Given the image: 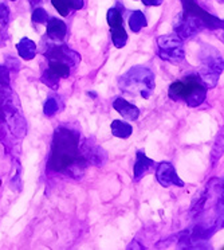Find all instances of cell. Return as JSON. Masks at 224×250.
I'll return each instance as SVG.
<instances>
[{
    "label": "cell",
    "instance_id": "cell-1",
    "mask_svg": "<svg viewBox=\"0 0 224 250\" xmlns=\"http://www.w3.org/2000/svg\"><path fill=\"white\" fill-rule=\"evenodd\" d=\"M169 96L173 100H183L188 105L195 106L204 101L205 89L197 78L188 77L184 81H177L172 83L169 89Z\"/></svg>",
    "mask_w": 224,
    "mask_h": 250
},
{
    "label": "cell",
    "instance_id": "cell-2",
    "mask_svg": "<svg viewBox=\"0 0 224 250\" xmlns=\"http://www.w3.org/2000/svg\"><path fill=\"white\" fill-rule=\"evenodd\" d=\"M53 6L59 11L62 17H67L70 12V7L66 3V0H53Z\"/></svg>",
    "mask_w": 224,
    "mask_h": 250
},
{
    "label": "cell",
    "instance_id": "cell-3",
    "mask_svg": "<svg viewBox=\"0 0 224 250\" xmlns=\"http://www.w3.org/2000/svg\"><path fill=\"white\" fill-rule=\"evenodd\" d=\"M66 3L69 4V7L73 6L74 8H81L82 7V0H66Z\"/></svg>",
    "mask_w": 224,
    "mask_h": 250
}]
</instances>
